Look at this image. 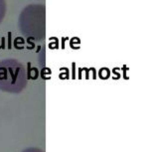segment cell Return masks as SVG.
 <instances>
[{
	"mask_svg": "<svg viewBox=\"0 0 145 152\" xmlns=\"http://www.w3.org/2000/svg\"><path fill=\"white\" fill-rule=\"evenodd\" d=\"M27 85V78L20 65H0V90L7 93H20Z\"/></svg>",
	"mask_w": 145,
	"mask_h": 152,
	"instance_id": "obj_1",
	"label": "cell"
},
{
	"mask_svg": "<svg viewBox=\"0 0 145 152\" xmlns=\"http://www.w3.org/2000/svg\"><path fill=\"white\" fill-rule=\"evenodd\" d=\"M22 152H44V151L42 150V149L37 148V147H29V148L24 149Z\"/></svg>",
	"mask_w": 145,
	"mask_h": 152,
	"instance_id": "obj_2",
	"label": "cell"
}]
</instances>
